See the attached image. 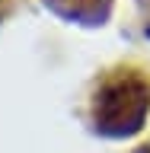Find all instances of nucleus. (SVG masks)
<instances>
[{"label": "nucleus", "mask_w": 150, "mask_h": 153, "mask_svg": "<svg viewBox=\"0 0 150 153\" xmlns=\"http://www.w3.org/2000/svg\"><path fill=\"white\" fill-rule=\"evenodd\" d=\"M45 7H51L61 19L67 22H80V26H102L112 0H45Z\"/></svg>", "instance_id": "obj_2"}, {"label": "nucleus", "mask_w": 150, "mask_h": 153, "mask_svg": "<svg viewBox=\"0 0 150 153\" xmlns=\"http://www.w3.org/2000/svg\"><path fill=\"white\" fill-rule=\"evenodd\" d=\"M150 115V80L137 70H118L93 96V131L109 140H125L144 128Z\"/></svg>", "instance_id": "obj_1"}]
</instances>
